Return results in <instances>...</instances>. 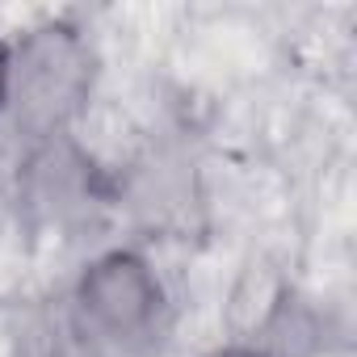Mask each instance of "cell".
Instances as JSON below:
<instances>
[{"label":"cell","mask_w":357,"mask_h":357,"mask_svg":"<svg viewBox=\"0 0 357 357\" xmlns=\"http://www.w3.org/2000/svg\"><path fill=\"white\" fill-rule=\"evenodd\" d=\"M97 89V51L89 34L72 22H43L13 38L9 97L5 118L17 130V143L34 155L51 143H63L84 118Z\"/></svg>","instance_id":"cell-1"},{"label":"cell","mask_w":357,"mask_h":357,"mask_svg":"<svg viewBox=\"0 0 357 357\" xmlns=\"http://www.w3.org/2000/svg\"><path fill=\"white\" fill-rule=\"evenodd\" d=\"M68 311L105 357H143L168 332V290L139 248L97 252L68 290Z\"/></svg>","instance_id":"cell-2"},{"label":"cell","mask_w":357,"mask_h":357,"mask_svg":"<svg viewBox=\"0 0 357 357\" xmlns=\"http://www.w3.org/2000/svg\"><path fill=\"white\" fill-rule=\"evenodd\" d=\"M13 357H105L72 319L68 303L38 307L22 319L13 336Z\"/></svg>","instance_id":"cell-3"},{"label":"cell","mask_w":357,"mask_h":357,"mask_svg":"<svg viewBox=\"0 0 357 357\" xmlns=\"http://www.w3.org/2000/svg\"><path fill=\"white\" fill-rule=\"evenodd\" d=\"M202 357H273V353H269V349H261V344H248V340H227V344L206 349Z\"/></svg>","instance_id":"cell-4"},{"label":"cell","mask_w":357,"mask_h":357,"mask_svg":"<svg viewBox=\"0 0 357 357\" xmlns=\"http://www.w3.org/2000/svg\"><path fill=\"white\" fill-rule=\"evenodd\" d=\"M9 68H13V38L0 34V114H5V97H9Z\"/></svg>","instance_id":"cell-5"}]
</instances>
